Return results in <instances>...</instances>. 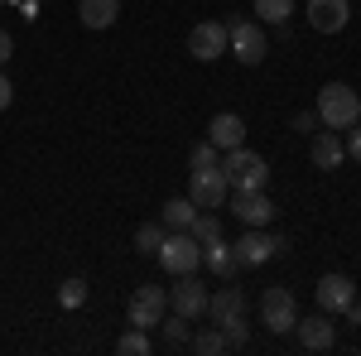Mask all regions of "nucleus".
Listing matches in <instances>:
<instances>
[{
    "label": "nucleus",
    "instance_id": "obj_7",
    "mask_svg": "<svg viewBox=\"0 0 361 356\" xmlns=\"http://www.w3.org/2000/svg\"><path fill=\"white\" fill-rule=\"evenodd\" d=\"M231 217L246 226H270L275 221V202L265 188H231Z\"/></svg>",
    "mask_w": 361,
    "mask_h": 356
},
{
    "label": "nucleus",
    "instance_id": "obj_26",
    "mask_svg": "<svg viewBox=\"0 0 361 356\" xmlns=\"http://www.w3.org/2000/svg\"><path fill=\"white\" fill-rule=\"evenodd\" d=\"M188 337H193V332H188V318L173 313V318L164 323V347H188Z\"/></svg>",
    "mask_w": 361,
    "mask_h": 356
},
{
    "label": "nucleus",
    "instance_id": "obj_29",
    "mask_svg": "<svg viewBox=\"0 0 361 356\" xmlns=\"http://www.w3.org/2000/svg\"><path fill=\"white\" fill-rule=\"evenodd\" d=\"M222 337H226V347H246V318H231V323H222Z\"/></svg>",
    "mask_w": 361,
    "mask_h": 356
},
{
    "label": "nucleus",
    "instance_id": "obj_11",
    "mask_svg": "<svg viewBox=\"0 0 361 356\" xmlns=\"http://www.w3.org/2000/svg\"><path fill=\"white\" fill-rule=\"evenodd\" d=\"M188 54H193L197 63H217V58L226 54V25L222 20H202V25H193V34H188Z\"/></svg>",
    "mask_w": 361,
    "mask_h": 356
},
{
    "label": "nucleus",
    "instance_id": "obj_33",
    "mask_svg": "<svg viewBox=\"0 0 361 356\" xmlns=\"http://www.w3.org/2000/svg\"><path fill=\"white\" fill-rule=\"evenodd\" d=\"M10 102H15V87H10V78H5V73H0V111L10 106Z\"/></svg>",
    "mask_w": 361,
    "mask_h": 356
},
{
    "label": "nucleus",
    "instance_id": "obj_5",
    "mask_svg": "<svg viewBox=\"0 0 361 356\" xmlns=\"http://www.w3.org/2000/svg\"><path fill=\"white\" fill-rule=\"evenodd\" d=\"M284 250H289V241H284V236H265L260 226H250L246 236L231 241V255H236L241 270H255V265H265L270 255H284Z\"/></svg>",
    "mask_w": 361,
    "mask_h": 356
},
{
    "label": "nucleus",
    "instance_id": "obj_22",
    "mask_svg": "<svg viewBox=\"0 0 361 356\" xmlns=\"http://www.w3.org/2000/svg\"><path fill=\"white\" fill-rule=\"evenodd\" d=\"M188 347H193L197 356H217V352H226V337H222V328H207V332H193Z\"/></svg>",
    "mask_w": 361,
    "mask_h": 356
},
{
    "label": "nucleus",
    "instance_id": "obj_27",
    "mask_svg": "<svg viewBox=\"0 0 361 356\" xmlns=\"http://www.w3.org/2000/svg\"><path fill=\"white\" fill-rule=\"evenodd\" d=\"M217 154H222V149H217L212 140H202V145L188 149V168H212V164H217Z\"/></svg>",
    "mask_w": 361,
    "mask_h": 356
},
{
    "label": "nucleus",
    "instance_id": "obj_24",
    "mask_svg": "<svg viewBox=\"0 0 361 356\" xmlns=\"http://www.w3.org/2000/svg\"><path fill=\"white\" fill-rule=\"evenodd\" d=\"M116 352L121 356H149V337H145L140 328H130L126 337H116Z\"/></svg>",
    "mask_w": 361,
    "mask_h": 356
},
{
    "label": "nucleus",
    "instance_id": "obj_17",
    "mask_svg": "<svg viewBox=\"0 0 361 356\" xmlns=\"http://www.w3.org/2000/svg\"><path fill=\"white\" fill-rule=\"evenodd\" d=\"M308 154H313V168H337L342 159H347L342 130H313V140H308Z\"/></svg>",
    "mask_w": 361,
    "mask_h": 356
},
{
    "label": "nucleus",
    "instance_id": "obj_13",
    "mask_svg": "<svg viewBox=\"0 0 361 356\" xmlns=\"http://www.w3.org/2000/svg\"><path fill=\"white\" fill-rule=\"evenodd\" d=\"M352 20V5L347 0H308V25L318 34H342Z\"/></svg>",
    "mask_w": 361,
    "mask_h": 356
},
{
    "label": "nucleus",
    "instance_id": "obj_34",
    "mask_svg": "<svg viewBox=\"0 0 361 356\" xmlns=\"http://www.w3.org/2000/svg\"><path fill=\"white\" fill-rule=\"evenodd\" d=\"M347 323H357V328H361V299H352V308H347Z\"/></svg>",
    "mask_w": 361,
    "mask_h": 356
},
{
    "label": "nucleus",
    "instance_id": "obj_6",
    "mask_svg": "<svg viewBox=\"0 0 361 356\" xmlns=\"http://www.w3.org/2000/svg\"><path fill=\"white\" fill-rule=\"evenodd\" d=\"M164 313H169V294L159 289V284H140L135 294H130V328L154 332L159 323H164Z\"/></svg>",
    "mask_w": 361,
    "mask_h": 356
},
{
    "label": "nucleus",
    "instance_id": "obj_4",
    "mask_svg": "<svg viewBox=\"0 0 361 356\" xmlns=\"http://www.w3.org/2000/svg\"><path fill=\"white\" fill-rule=\"evenodd\" d=\"M159 265H164L173 279L178 274H197V265H202V246L193 241V231H164V241H159Z\"/></svg>",
    "mask_w": 361,
    "mask_h": 356
},
{
    "label": "nucleus",
    "instance_id": "obj_3",
    "mask_svg": "<svg viewBox=\"0 0 361 356\" xmlns=\"http://www.w3.org/2000/svg\"><path fill=\"white\" fill-rule=\"evenodd\" d=\"M222 173H226V188H265V183H270V164H265L255 149H246V145L226 149Z\"/></svg>",
    "mask_w": 361,
    "mask_h": 356
},
{
    "label": "nucleus",
    "instance_id": "obj_14",
    "mask_svg": "<svg viewBox=\"0 0 361 356\" xmlns=\"http://www.w3.org/2000/svg\"><path fill=\"white\" fill-rule=\"evenodd\" d=\"M357 299V284L347 279V274H323L318 279V308L323 313H347Z\"/></svg>",
    "mask_w": 361,
    "mask_h": 356
},
{
    "label": "nucleus",
    "instance_id": "obj_18",
    "mask_svg": "<svg viewBox=\"0 0 361 356\" xmlns=\"http://www.w3.org/2000/svg\"><path fill=\"white\" fill-rule=\"evenodd\" d=\"M121 15V0H78V20L87 29H111Z\"/></svg>",
    "mask_w": 361,
    "mask_h": 356
},
{
    "label": "nucleus",
    "instance_id": "obj_31",
    "mask_svg": "<svg viewBox=\"0 0 361 356\" xmlns=\"http://www.w3.org/2000/svg\"><path fill=\"white\" fill-rule=\"evenodd\" d=\"M318 125H323V121H318V111H299V116H294V130H318Z\"/></svg>",
    "mask_w": 361,
    "mask_h": 356
},
{
    "label": "nucleus",
    "instance_id": "obj_15",
    "mask_svg": "<svg viewBox=\"0 0 361 356\" xmlns=\"http://www.w3.org/2000/svg\"><path fill=\"white\" fill-rule=\"evenodd\" d=\"M207 318L222 328L231 318H246V294H241V284H222L217 294H207Z\"/></svg>",
    "mask_w": 361,
    "mask_h": 356
},
{
    "label": "nucleus",
    "instance_id": "obj_9",
    "mask_svg": "<svg viewBox=\"0 0 361 356\" xmlns=\"http://www.w3.org/2000/svg\"><path fill=\"white\" fill-rule=\"evenodd\" d=\"M260 318H265V328L270 332H294L299 323V303L289 289H265V299H260Z\"/></svg>",
    "mask_w": 361,
    "mask_h": 356
},
{
    "label": "nucleus",
    "instance_id": "obj_32",
    "mask_svg": "<svg viewBox=\"0 0 361 356\" xmlns=\"http://www.w3.org/2000/svg\"><path fill=\"white\" fill-rule=\"evenodd\" d=\"M10 54H15V39H10V34H5V29H0V68H5V63H10Z\"/></svg>",
    "mask_w": 361,
    "mask_h": 356
},
{
    "label": "nucleus",
    "instance_id": "obj_1",
    "mask_svg": "<svg viewBox=\"0 0 361 356\" xmlns=\"http://www.w3.org/2000/svg\"><path fill=\"white\" fill-rule=\"evenodd\" d=\"M318 121L328 125V130H347V125H357L361 121V92L347 82H328L318 92Z\"/></svg>",
    "mask_w": 361,
    "mask_h": 356
},
{
    "label": "nucleus",
    "instance_id": "obj_28",
    "mask_svg": "<svg viewBox=\"0 0 361 356\" xmlns=\"http://www.w3.org/2000/svg\"><path fill=\"white\" fill-rule=\"evenodd\" d=\"M188 231H193V241H202V246H207V241H217V236H222V221L207 212V217H193V226H188Z\"/></svg>",
    "mask_w": 361,
    "mask_h": 356
},
{
    "label": "nucleus",
    "instance_id": "obj_2",
    "mask_svg": "<svg viewBox=\"0 0 361 356\" xmlns=\"http://www.w3.org/2000/svg\"><path fill=\"white\" fill-rule=\"evenodd\" d=\"M226 54L236 58V63H246V68H255L260 58L270 54L265 25H260V20H231V25H226Z\"/></svg>",
    "mask_w": 361,
    "mask_h": 356
},
{
    "label": "nucleus",
    "instance_id": "obj_25",
    "mask_svg": "<svg viewBox=\"0 0 361 356\" xmlns=\"http://www.w3.org/2000/svg\"><path fill=\"white\" fill-rule=\"evenodd\" d=\"M159 241H164V226H154V221H145V226L135 231V250H140V255H154Z\"/></svg>",
    "mask_w": 361,
    "mask_h": 356
},
{
    "label": "nucleus",
    "instance_id": "obj_30",
    "mask_svg": "<svg viewBox=\"0 0 361 356\" xmlns=\"http://www.w3.org/2000/svg\"><path fill=\"white\" fill-rule=\"evenodd\" d=\"M342 145H347V159H357V164H361V121H357V125H347V140H342Z\"/></svg>",
    "mask_w": 361,
    "mask_h": 356
},
{
    "label": "nucleus",
    "instance_id": "obj_16",
    "mask_svg": "<svg viewBox=\"0 0 361 356\" xmlns=\"http://www.w3.org/2000/svg\"><path fill=\"white\" fill-rule=\"evenodd\" d=\"M207 140L217 145V149H236V145H246V121L236 116V111H217L212 121H207Z\"/></svg>",
    "mask_w": 361,
    "mask_h": 356
},
{
    "label": "nucleus",
    "instance_id": "obj_20",
    "mask_svg": "<svg viewBox=\"0 0 361 356\" xmlns=\"http://www.w3.org/2000/svg\"><path fill=\"white\" fill-rule=\"evenodd\" d=\"M159 217H164L169 231H188L193 217H197V202H193V197H169L164 207H159Z\"/></svg>",
    "mask_w": 361,
    "mask_h": 356
},
{
    "label": "nucleus",
    "instance_id": "obj_19",
    "mask_svg": "<svg viewBox=\"0 0 361 356\" xmlns=\"http://www.w3.org/2000/svg\"><path fill=\"white\" fill-rule=\"evenodd\" d=\"M202 265L217 274V279H231V274L241 270V265H236V255H231V241H222V236L202 246Z\"/></svg>",
    "mask_w": 361,
    "mask_h": 356
},
{
    "label": "nucleus",
    "instance_id": "obj_12",
    "mask_svg": "<svg viewBox=\"0 0 361 356\" xmlns=\"http://www.w3.org/2000/svg\"><path fill=\"white\" fill-rule=\"evenodd\" d=\"M294 337H299V347L304 352H333V342H337V328H333V313H313V318H299L294 323Z\"/></svg>",
    "mask_w": 361,
    "mask_h": 356
},
{
    "label": "nucleus",
    "instance_id": "obj_8",
    "mask_svg": "<svg viewBox=\"0 0 361 356\" xmlns=\"http://www.w3.org/2000/svg\"><path fill=\"white\" fill-rule=\"evenodd\" d=\"M226 173L222 164H212V168H188V197H193L197 207H222L226 202Z\"/></svg>",
    "mask_w": 361,
    "mask_h": 356
},
{
    "label": "nucleus",
    "instance_id": "obj_10",
    "mask_svg": "<svg viewBox=\"0 0 361 356\" xmlns=\"http://www.w3.org/2000/svg\"><path fill=\"white\" fill-rule=\"evenodd\" d=\"M169 308L183 313L188 323H197V318L207 313V289L197 284V274H178V284L169 289Z\"/></svg>",
    "mask_w": 361,
    "mask_h": 356
},
{
    "label": "nucleus",
    "instance_id": "obj_23",
    "mask_svg": "<svg viewBox=\"0 0 361 356\" xmlns=\"http://www.w3.org/2000/svg\"><path fill=\"white\" fill-rule=\"evenodd\" d=\"M58 303H63V308H82L87 303V279L82 274H73V279L58 284Z\"/></svg>",
    "mask_w": 361,
    "mask_h": 356
},
{
    "label": "nucleus",
    "instance_id": "obj_21",
    "mask_svg": "<svg viewBox=\"0 0 361 356\" xmlns=\"http://www.w3.org/2000/svg\"><path fill=\"white\" fill-rule=\"evenodd\" d=\"M294 15V0H255V20L260 25H284Z\"/></svg>",
    "mask_w": 361,
    "mask_h": 356
}]
</instances>
